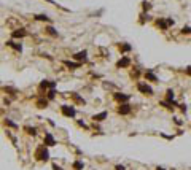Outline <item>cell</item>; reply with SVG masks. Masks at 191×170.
Segmentation results:
<instances>
[{"label":"cell","instance_id":"cell-7","mask_svg":"<svg viewBox=\"0 0 191 170\" xmlns=\"http://www.w3.org/2000/svg\"><path fill=\"white\" fill-rule=\"evenodd\" d=\"M118 113L123 114V116H124V114H129V113H131V105H129V103H121L118 107Z\"/></svg>","mask_w":191,"mask_h":170},{"label":"cell","instance_id":"cell-19","mask_svg":"<svg viewBox=\"0 0 191 170\" xmlns=\"http://www.w3.org/2000/svg\"><path fill=\"white\" fill-rule=\"evenodd\" d=\"M72 167H73V170H83V167H84V164L81 161H75L73 162V165H72Z\"/></svg>","mask_w":191,"mask_h":170},{"label":"cell","instance_id":"cell-32","mask_svg":"<svg viewBox=\"0 0 191 170\" xmlns=\"http://www.w3.org/2000/svg\"><path fill=\"white\" fill-rule=\"evenodd\" d=\"M53 170H62V169H61L57 164H53Z\"/></svg>","mask_w":191,"mask_h":170},{"label":"cell","instance_id":"cell-21","mask_svg":"<svg viewBox=\"0 0 191 170\" xmlns=\"http://www.w3.org/2000/svg\"><path fill=\"white\" fill-rule=\"evenodd\" d=\"M54 97H56V89H49L48 91V94H46V99L48 100H53Z\"/></svg>","mask_w":191,"mask_h":170},{"label":"cell","instance_id":"cell-10","mask_svg":"<svg viewBox=\"0 0 191 170\" xmlns=\"http://www.w3.org/2000/svg\"><path fill=\"white\" fill-rule=\"evenodd\" d=\"M45 145H46V146H54V145H56L54 137L49 134V132H46V134H45Z\"/></svg>","mask_w":191,"mask_h":170},{"label":"cell","instance_id":"cell-6","mask_svg":"<svg viewBox=\"0 0 191 170\" xmlns=\"http://www.w3.org/2000/svg\"><path fill=\"white\" fill-rule=\"evenodd\" d=\"M129 65H131V59H129V57H126V56H123L121 59L116 62V67H118V69H126V67H129Z\"/></svg>","mask_w":191,"mask_h":170},{"label":"cell","instance_id":"cell-27","mask_svg":"<svg viewBox=\"0 0 191 170\" xmlns=\"http://www.w3.org/2000/svg\"><path fill=\"white\" fill-rule=\"evenodd\" d=\"M182 33H186V35H190V33H191V27H188V26L183 27V29H182Z\"/></svg>","mask_w":191,"mask_h":170},{"label":"cell","instance_id":"cell-9","mask_svg":"<svg viewBox=\"0 0 191 170\" xmlns=\"http://www.w3.org/2000/svg\"><path fill=\"white\" fill-rule=\"evenodd\" d=\"M46 87L54 89V87H56V81H48V80L42 81V83H40V89H46Z\"/></svg>","mask_w":191,"mask_h":170},{"label":"cell","instance_id":"cell-29","mask_svg":"<svg viewBox=\"0 0 191 170\" xmlns=\"http://www.w3.org/2000/svg\"><path fill=\"white\" fill-rule=\"evenodd\" d=\"M174 121H175V124H177V126H182V124H183V122L180 121L178 118H174Z\"/></svg>","mask_w":191,"mask_h":170},{"label":"cell","instance_id":"cell-24","mask_svg":"<svg viewBox=\"0 0 191 170\" xmlns=\"http://www.w3.org/2000/svg\"><path fill=\"white\" fill-rule=\"evenodd\" d=\"M159 105H161V107H164V108H167V110H172V103H170V102H166V100H162V102H159Z\"/></svg>","mask_w":191,"mask_h":170},{"label":"cell","instance_id":"cell-12","mask_svg":"<svg viewBox=\"0 0 191 170\" xmlns=\"http://www.w3.org/2000/svg\"><path fill=\"white\" fill-rule=\"evenodd\" d=\"M6 45H8L10 48L16 49L18 53H22V45H21V43H15V42H11V40H10V42H6Z\"/></svg>","mask_w":191,"mask_h":170},{"label":"cell","instance_id":"cell-2","mask_svg":"<svg viewBox=\"0 0 191 170\" xmlns=\"http://www.w3.org/2000/svg\"><path fill=\"white\" fill-rule=\"evenodd\" d=\"M35 158L38 159V161H48V159H49V153H48V149L45 148V145L40 146L35 151Z\"/></svg>","mask_w":191,"mask_h":170},{"label":"cell","instance_id":"cell-13","mask_svg":"<svg viewBox=\"0 0 191 170\" xmlns=\"http://www.w3.org/2000/svg\"><path fill=\"white\" fill-rule=\"evenodd\" d=\"M64 65L69 67L70 70H75V69H80L81 64H80V62H70V60H64Z\"/></svg>","mask_w":191,"mask_h":170},{"label":"cell","instance_id":"cell-11","mask_svg":"<svg viewBox=\"0 0 191 170\" xmlns=\"http://www.w3.org/2000/svg\"><path fill=\"white\" fill-rule=\"evenodd\" d=\"M105 118H107V111H100V113H97V114L93 116V121L94 122H102Z\"/></svg>","mask_w":191,"mask_h":170},{"label":"cell","instance_id":"cell-31","mask_svg":"<svg viewBox=\"0 0 191 170\" xmlns=\"http://www.w3.org/2000/svg\"><path fill=\"white\" fill-rule=\"evenodd\" d=\"M115 170H126V167H124V165H116Z\"/></svg>","mask_w":191,"mask_h":170},{"label":"cell","instance_id":"cell-30","mask_svg":"<svg viewBox=\"0 0 191 170\" xmlns=\"http://www.w3.org/2000/svg\"><path fill=\"white\" fill-rule=\"evenodd\" d=\"M185 73H186V75H190V76H191V65H190V67H186V69H185Z\"/></svg>","mask_w":191,"mask_h":170},{"label":"cell","instance_id":"cell-33","mask_svg":"<svg viewBox=\"0 0 191 170\" xmlns=\"http://www.w3.org/2000/svg\"><path fill=\"white\" fill-rule=\"evenodd\" d=\"M156 170H166L164 167H156Z\"/></svg>","mask_w":191,"mask_h":170},{"label":"cell","instance_id":"cell-25","mask_svg":"<svg viewBox=\"0 0 191 170\" xmlns=\"http://www.w3.org/2000/svg\"><path fill=\"white\" fill-rule=\"evenodd\" d=\"M142 8L145 10V11H148V10L151 8V3H150V2H146V0H143V2H142Z\"/></svg>","mask_w":191,"mask_h":170},{"label":"cell","instance_id":"cell-28","mask_svg":"<svg viewBox=\"0 0 191 170\" xmlns=\"http://www.w3.org/2000/svg\"><path fill=\"white\" fill-rule=\"evenodd\" d=\"M77 124H78V126H80V127H83V129H88V126H86V124H84V122H83V121H77Z\"/></svg>","mask_w":191,"mask_h":170},{"label":"cell","instance_id":"cell-3","mask_svg":"<svg viewBox=\"0 0 191 170\" xmlns=\"http://www.w3.org/2000/svg\"><path fill=\"white\" fill-rule=\"evenodd\" d=\"M137 89L140 91L142 94H145V96H153L151 86H148L146 83H142V81H139V83H137Z\"/></svg>","mask_w":191,"mask_h":170},{"label":"cell","instance_id":"cell-16","mask_svg":"<svg viewBox=\"0 0 191 170\" xmlns=\"http://www.w3.org/2000/svg\"><path fill=\"white\" fill-rule=\"evenodd\" d=\"M156 26H158V27H161L162 30H167V29H169L167 19H158V21H156Z\"/></svg>","mask_w":191,"mask_h":170},{"label":"cell","instance_id":"cell-14","mask_svg":"<svg viewBox=\"0 0 191 170\" xmlns=\"http://www.w3.org/2000/svg\"><path fill=\"white\" fill-rule=\"evenodd\" d=\"M70 97L73 99V100L77 102V103H80V105H84V103H86V102H84V99H83V97H80L77 92H70Z\"/></svg>","mask_w":191,"mask_h":170},{"label":"cell","instance_id":"cell-20","mask_svg":"<svg viewBox=\"0 0 191 170\" xmlns=\"http://www.w3.org/2000/svg\"><path fill=\"white\" fill-rule=\"evenodd\" d=\"M46 105H48V99H40L37 102V107L38 108H46Z\"/></svg>","mask_w":191,"mask_h":170},{"label":"cell","instance_id":"cell-5","mask_svg":"<svg viewBox=\"0 0 191 170\" xmlns=\"http://www.w3.org/2000/svg\"><path fill=\"white\" fill-rule=\"evenodd\" d=\"M113 99H115L116 102H121V103H128V100H129L131 97H129L128 94H123V92H115V94H113Z\"/></svg>","mask_w":191,"mask_h":170},{"label":"cell","instance_id":"cell-4","mask_svg":"<svg viewBox=\"0 0 191 170\" xmlns=\"http://www.w3.org/2000/svg\"><path fill=\"white\" fill-rule=\"evenodd\" d=\"M73 59L75 60H78L80 64H83V62H86L88 60V51H78V53H75L73 54Z\"/></svg>","mask_w":191,"mask_h":170},{"label":"cell","instance_id":"cell-22","mask_svg":"<svg viewBox=\"0 0 191 170\" xmlns=\"http://www.w3.org/2000/svg\"><path fill=\"white\" fill-rule=\"evenodd\" d=\"M24 130H26L29 135H37V129H35V127H27V126H26V127H24Z\"/></svg>","mask_w":191,"mask_h":170},{"label":"cell","instance_id":"cell-17","mask_svg":"<svg viewBox=\"0 0 191 170\" xmlns=\"http://www.w3.org/2000/svg\"><path fill=\"white\" fill-rule=\"evenodd\" d=\"M118 48L121 53H129V51L132 49V46L129 45V43H121V45H118Z\"/></svg>","mask_w":191,"mask_h":170},{"label":"cell","instance_id":"cell-18","mask_svg":"<svg viewBox=\"0 0 191 170\" xmlns=\"http://www.w3.org/2000/svg\"><path fill=\"white\" fill-rule=\"evenodd\" d=\"M45 30H46V33H49V35H53V37H57V30L54 29L53 26H48Z\"/></svg>","mask_w":191,"mask_h":170},{"label":"cell","instance_id":"cell-23","mask_svg":"<svg viewBox=\"0 0 191 170\" xmlns=\"http://www.w3.org/2000/svg\"><path fill=\"white\" fill-rule=\"evenodd\" d=\"M33 18H35L37 21H49V18H48L46 15H35Z\"/></svg>","mask_w":191,"mask_h":170},{"label":"cell","instance_id":"cell-1","mask_svg":"<svg viewBox=\"0 0 191 170\" xmlns=\"http://www.w3.org/2000/svg\"><path fill=\"white\" fill-rule=\"evenodd\" d=\"M61 113L66 118H73L75 114H77V110H75L73 105H62V107H61Z\"/></svg>","mask_w":191,"mask_h":170},{"label":"cell","instance_id":"cell-15","mask_svg":"<svg viewBox=\"0 0 191 170\" xmlns=\"http://www.w3.org/2000/svg\"><path fill=\"white\" fill-rule=\"evenodd\" d=\"M145 78H146V80H150V81H155V83H158V76H156V75L151 72V70H146V72H145Z\"/></svg>","mask_w":191,"mask_h":170},{"label":"cell","instance_id":"cell-26","mask_svg":"<svg viewBox=\"0 0 191 170\" xmlns=\"http://www.w3.org/2000/svg\"><path fill=\"white\" fill-rule=\"evenodd\" d=\"M5 124L6 126H10V127H13V129H18V124H15L11 119H5Z\"/></svg>","mask_w":191,"mask_h":170},{"label":"cell","instance_id":"cell-8","mask_svg":"<svg viewBox=\"0 0 191 170\" xmlns=\"http://www.w3.org/2000/svg\"><path fill=\"white\" fill-rule=\"evenodd\" d=\"M26 35H27L26 29H16V30H13V32H11L13 38H24Z\"/></svg>","mask_w":191,"mask_h":170}]
</instances>
